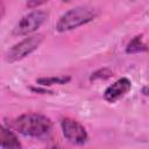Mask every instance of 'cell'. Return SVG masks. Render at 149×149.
Returning <instances> with one entry per match:
<instances>
[{
    "label": "cell",
    "instance_id": "6",
    "mask_svg": "<svg viewBox=\"0 0 149 149\" xmlns=\"http://www.w3.org/2000/svg\"><path fill=\"white\" fill-rule=\"evenodd\" d=\"M130 87H132V83L128 78H125V77L120 78L105 90L104 98L106 101L113 104L119 99H121L122 97H125L129 92Z\"/></svg>",
    "mask_w": 149,
    "mask_h": 149
},
{
    "label": "cell",
    "instance_id": "10",
    "mask_svg": "<svg viewBox=\"0 0 149 149\" xmlns=\"http://www.w3.org/2000/svg\"><path fill=\"white\" fill-rule=\"evenodd\" d=\"M111 76H112V71L108 70V69H106V68H104V69H99V70H97L95 72H93L92 76L90 77V79H91V80H95V79H107V78H109Z\"/></svg>",
    "mask_w": 149,
    "mask_h": 149
},
{
    "label": "cell",
    "instance_id": "4",
    "mask_svg": "<svg viewBox=\"0 0 149 149\" xmlns=\"http://www.w3.org/2000/svg\"><path fill=\"white\" fill-rule=\"evenodd\" d=\"M48 13L44 10H33L24 15L14 27L13 35L15 36H24L36 31L47 20Z\"/></svg>",
    "mask_w": 149,
    "mask_h": 149
},
{
    "label": "cell",
    "instance_id": "5",
    "mask_svg": "<svg viewBox=\"0 0 149 149\" xmlns=\"http://www.w3.org/2000/svg\"><path fill=\"white\" fill-rule=\"evenodd\" d=\"M61 127L64 137L73 144H84L88 139L84 126L71 118L63 119L61 121Z\"/></svg>",
    "mask_w": 149,
    "mask_h": 149
},
{
    "label": "cell",
    "instance_id": "3",
    "mask_svg": "<svg viewBox=\"0 0 149 149\" xmlns=\"http://www.w3.org/2000/svg\"><path fill=\"white\" fill-rule=\"evenodd\" d=\"M42 41H43V35L42 34H37V35L26 37L24 40L14 44L6 52V56H5L6 62L15 63V62H19V61L26 58L27 56H29L33 51H35L40 47Z\"/></svg>",
    "mask_w": 149,
    "mask_h": 149
},
{
    "label": "cell",
    "instance_id": "9",
    "mask_svg": "<svg viewBox=\"0 0 149 149\" xmlns=\"http://www.w3.org/2000/svg\"><path fill=\"white\" fill-rule=\"evenodd\" d=\"M147 50V45L142 41V36H135L127 45L126 52L127 54H136V52H142Z\"/></svg>",
    "mask_w": 149,
    "mask_h": 149
},
{
    "label": "cell",
    "instance_id": "13",
    "mask_svg": "<svg viewBox=\"0 0 149 149\" xmlns=\"http://www.w3.org/2000/svg\"><path fill=\"white\" fill-rule=\"evenodd\" d=\"M45 149H62V148H61L58 144H55V143H54V144H49Z\"/></svg>",
    "mask_w": 149,
    "mask_h": 149
},
{
    "label": "cell",
    "instance_id": "12",
    "mask_svg": "<svg viewBox=\"0 0 149 149\" xmlns=\"http://www.w3.org/2000/svg\"><path fill=\"white\" fill-rule=\"evenodd\" d=\"M31 91L34 92H42V93H50V91L45 90V88H38V87H30Z\"/></svg>",
    "mask_w": 149,
    "mask_h": 149
},
{
    "label": "cell",
    "instance_id": "11",
    "mask_svg": "<svg viewBox=\"0 0 149 149\" xmlns=\"http://www.w3.org/2000/svg\"><path fill=\"white\" fill-rule=\"evenodd\" d=\"M43 3H45V2H44V1H29V2H27V6H28V7H30V8H33V7H36V6L43 5Z\"/></svg>",
    "mask_w": 149,
    "mask_h": 149
},
{
    "label": "cell",
    "instance_id": "2",
    "mask_svg": "<svg viewBox=\"0 0 149 149\" xmlns=\"http://www.w3.org/2000/svg\"><path fill=\"white\" fill-rule=\"evenodd\" d=\"M98 16V10L91 6H76L65 12L58 20L56 29L59 33L73 30L83 24H86Z\"/></svg>",
    "mask_w": 149,
    "mask_h": 149
},
{
    "label": "cell",
    "instance_id": "8",
    "mask_svg": "<svg viewBox=\"0 0 149 149\" xmlns=\"http://www.w3.org/2000/svg\"><path fill=\"white\" fill-rule=\"evenodd\" d=\"M69 76H52V77H43L36 79V83L42 86H51V85H63L70 81Z\"/></svg>",
    "mask_w": 149,
    "mask_h": 149
},
{
    "label": "cell",
    "instance_id": "1",
    "mask_svg": "<svg viewBox=\"0 0 149 149\" xmlns=\"http://www.w3.org/2000/svg\"><path fill=\"white\" fill-rule=\"evenodd\" d=\"M13 126L23 136L34 139L45 137L52 129L51 120L41 113H24L14 120Z\"/></svg>",
    "mask_w": 149,
    "mask_h": 149
},
{
    "label": "cell",
    "instance_id": "7",
    "mask_svg": "<svg viewBox=\"0 0 149 149\" xmlns=\"http://www.w3.org/2000/svg\"><path fill=\"white\" fill-rule=\"evenodd\" d=\"M0 143L1 149H22V144L16 134L3 126L0 127Z\"/></svg>",
    "mask_w": 149,
    "mask_h": 149
}]
</instances>
